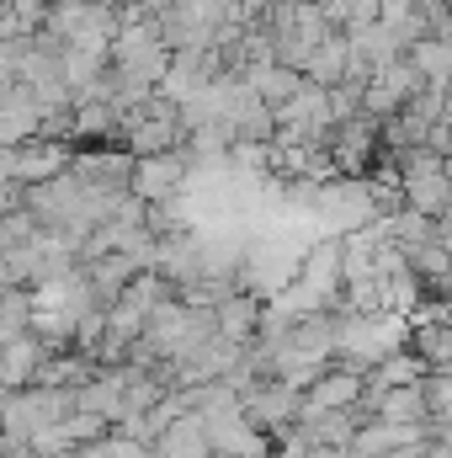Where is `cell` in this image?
<instances>
[{
    "label": "cell",
    "mask_w": 452,
    "mask_h": 458,
    "mask_svg": "<svg viewBox=\"0 0 452 458\" xmlns=\"http://www.w3.org/2000/svg\"><path fill=\"white\" fill-rule=\"evenodd\" d=\"M102 5H107V11H138L144 0H102Z\"/></svg>",
    "instance_id": "4"
},
{
    "label": "cell",
    "mask_w": 452,
    "mask_h": 458,
    "mask_svg": "<svg viewBox=\"0 0 452 458\" xmlns=\"http://www.w3.org/2000/svg\"><path fill=\"white\" fill-rule=\"evenodd\" d=\"M187 176H192V155H149V160H138L133 165V182H128V192L138 198V203H171V198H181L187 192Z\"/></svg>",
    "instance_id": "2"
},
{
    "label": "cell",
    "mask_w": 452,
    "mask_h": 458,
    "mask_svg": "<svg viewBox=\"0 0 452 458\" xmlns=\"http://www.w3.org/2000/svg\"><path fill=\"white\" fill-rule=\"evenodd\" d=\"M75 171V149L64 139H27L16 149H5V182L16 187H43Z\"/></svg>",
    "instance_id": "1"
},
{
    "label": "cell",
    "mask_w": 452,
    "mask_h": 458,
    "mask_svg": "<svg viewBox=\"0 0 452 458\" xmlns=\"http://www.w3.org/2000/svg\"><path fill=\"white\" fill-rule=\"evenodd\" d=\"M410 64L421 70V81H426V86L452 91V48L442 43V38H426V43H415V48H410Z\"/></svg>",
    "instance_id": "3"
}]
</instances>
